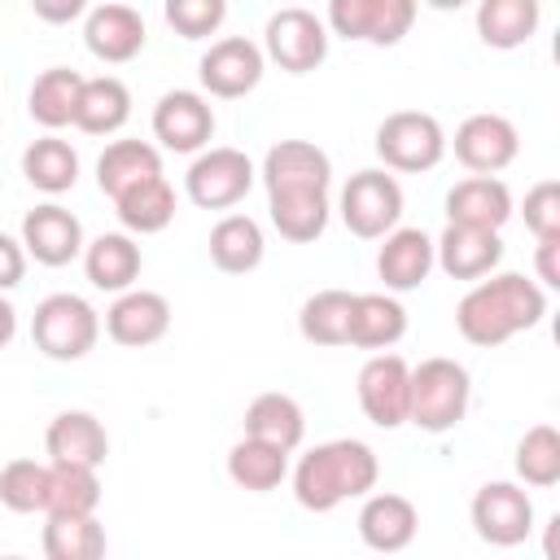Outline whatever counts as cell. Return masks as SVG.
I'll use <instances>...</instances> for the list:
<instances>
[{
    "mask_svg": "<svg viewBox=\"0 0 560 560\" xmlns=\"http://www.w3.org/2000/svg\"><path fill=\"white\" fill-rule=\"evenodd\" d=\"M547 315V293L542 284L525 280L521 271H490L481 280H472V289L459 298L455 306V328L468 346L494 350L503 341H512L516 332L534 328Z\"/></svg>",
    "mask_w": 560,
    "mask_h": 560,
    "instance_id": "cell-1",
    "label": "cell"
},
{
    "mask_svg": "<svg viewBox=\"0 0 560 560\" xmlns=\"http://www.w3.org/2000/svg\"><path fill=\"white\" fill-rule=\"evenodd\" d=\"M381 481V459L359 438H332L311 446L293 468V499L306 512H332L346 499H363Z\"/></svg>",
    "mask_w": 560,
    "mask_h": 560,
    "instance_id": "cell-2",
    "label": "cell"
},
{
    "mask_svg": "<svg viewBox=\"0 0 560 560\" xmlns=\"http://www.w3.org/2000/svg\"><path fill=\"white\" fill-rule=\"evenodd\" d=\"M472 402V376L455 359H420L411 368V398H407V424L424 433H451Z\"/></svg>",
    "mask_w": 560,
    "mask_h": 560,
    "instance_id": "cell-3",
    "label": "cell"
},
{
    "mask_svg": "<svg viewBox=\"0 0 560 560\" xmlns=\"http://www.w3.org/2000/svg\"><path fill=\"white\" fill-rule=\"evenodd\" d=\"M101 337V315L79 293H48L31 315V341L52 363H74L92 354Z\"/></svg>",
    "mask_w": 560,
    "mask_h": 560,
    "instance_id": "cell-4",
    "label": "cell"
},
{
    "mask_svg": "<svg viewBox=\"0 0 560 560\" xmlns=\"http://www.w3.org/2000/svg\"><path fill=\"white\" fill-rule=\"evenodd\" d=\"M372 144H376V158L385 162V171H402V175L433 171L446 158V131L424 109H394V114H385Z\"/></svg>",
    "mask_w": 560,
    "mask_h": 560,
    "instance_id": "cell-5",
    "label": "cell"
},
{
    "mask_svg": "<svg viewBox=\"0 0 560 560\" xmlns=\"http://www.w3.org/2000/svg\"><path fill=\"white\" fill-rule=\"evenodd\" d=\"M402 219V184L385 166L354 171L341 188V223L359 241H381Z\"/></svg>",
    "mask_w": 560,
    "mask_h": 560,
    "instance_id": "cell-6",
    "label": "cell"
},
{
    "mask_svg": "<svg viewBox=\"0 0 560 560\" xmlns=\"http://www.w3.org/2000/svg\"><path fill=\"white\" fill-rule=\"evenodd\" d=\"M254 175L258 171H254V162L241 149H232V144H214L210 149L206 144L192 158L188 175H184V192L201 210H228V206H236L254 188Z\"/></svg>",
    "mask_w": 560,
    "mask_h": 560,
    "instance_id": "cell-7",
    "label": "cell"
},
{
    "mask_svg": "<svg viewBox=\"0 0 560 560\" xmlns=\"http://www.w3.org/2000/svg\"><path fill=\"white\" fill-rule=\"evenodd\" d=\"M420 0H328V31L354 44L394 48L416 26Z\"/></svg>",
    "mask_w": 560,
    "mask_h": 560,
    "instance_id": "cell-8",
    "label": "cell"
},
{
    "mask_svg": "<svg viewBox=\"0 0 560 560\" xmlns=\"http://www.w3.org/2000/svg\"><path fill=\"white\" fill-rule=\"evenodd\" d=\"M262 57L284 74H311L328 57V26L311 9H280L262 26Z\"/></svg>",
    "mask_w": 560,
    "mask_h": 560,
    "instance_id": "cell-9",
    "label": "cell"
},
{
    "mask_svg": "<svg viewBox=\"0 0 560 560\" xmlns=\"http://www.w3.org/2000/svg\"><path fill=\"white\" fill-rule=\"evenodd\" d=\"M472 529L490 547H521L534 534V499L516 481H486L472 494Z\"/></svg>",
    "mask_w": 560,
    "mask_h": 560,
    "instance_id": "cell-10",
    "label": "cell"
},
{
    "mask_svg": "<svg viewBox=\"0 0 560 560\" xmlns=\"http://www.w3.org/2000/svg\"><path fill=\"white\" fill-rule=\"evenodd\" d=\"M262 70H267V57L254 39L245 35H223L214 39L206 52H201V88L219 101H236V96H249L258 83H262Z\"/></svg>",
    "mask_w": 560,
    "mask_h": 560,
    "instance_id": "cell-11",
    "label": "cell"
},
{
    "mask_svg": "<svg viewBox=\"0 0 560 560\" xmlns=\"http://www.w3.org/2000/svg\"><path fill=\"white\" fill-rule=\"evenodd\" d=\"M359 407L376 429L407 424V398H411V368L402 354H372L359 368Z\"/></svg>",
    "mask_w": 560,
    "mask_h": 560,
    "instance_id": "cell-12",
    "label": "cell"
},
{
    "mask_svg": "<svg viewBox=\"0 0 560 560\" xmlns=\"http://www.w3.org/2000/svg\"><path fill=\"white\" fill-rule=\"evenodd\" d=\"M451 144H455L459 166L472 171V175H499L521 153V136H516L512 118H503V114H468L455 127Z\"/></svg>",
    "mask_w": 560,
    "mask_h": 560,
    "instance_id": "cell-13",
    "label": "cell"
},
{
    "mask_svg": "<svg viewBox=\"0 0 560 560\" xmlns=\"http://www.w3.org/2000/svg\"><path fill=\"white\" fill-rule=\"evenodd\" d=\"M153 136L171 153H201L214 136V105L192 88L162 92L153 105Z\"/></svg>",
    "mask_w": 560,
    "mask_h": 560,
    "instance_id": "cell-14",
    "label": "cell"
},
{
    "mask_svg": "<svg viewBox=\"0 0 560 560\" xmlns=\"http://www.w3.org/2000/svg\"><path fill=\"white\" fill-rule=\"evenodd\" d=\"M262 184L267 197H284V192H328L332 184V162L319 144L311 140H276L262 158Z\"/></svg>",
    "mask_w": 560,
    "mask_h": 560,
    "instance_id": "cell-15",
    "label": "cell"
},
{
    "mask_svg": "<svg viewBox=\"0 0 560 560\" xmlns=\"http://www.w3.org/2000/svg\"><path fill=\"white\" fill-rule=\"evenodd\" d=\"M22 249L39 267L74 262L83 254V223H79V214H70L57 201H44V206L26 210V219H22Z\"/></svg>",
    "mask_w": 560,
    "mask_h": 560,
    "instance_id": "cell-16",
    "label": "cell"
},
{
    "mask_svg": "<svg viewBox=\"0 0 560 560\" xmlns=\"http://www.w3.org/2000/svg\"><path fill=\"white\" fill-rule=\"evenodd\" d=\"M144 39H149V31H144L140 9H131V4H122V0L96 4V9L88 13V22H83V44H88V52H92L96 61H105V66H122V61L140 57Z\"/></svg>",
    "mask_w": 560,
    "mask_h": 560,
    "instance_id": "cell-17",
    "label": "cell"
},
{
    "mask_svg": "<svg viewBox=\"0 0 560 560\" xmlns=\"http://www.w3.org/2000/svg\"><path fill=\"white\" fill-rule=\"evenodd\" d=\"M105 332H109V341H118L127 350L153 346L171 332V302L153 289H122L114 298V306L105 311Z\"/></svg>",
    "mask_w": 560,
    "mask_h": 560,
    "instance_id": "cell-18",
    "label": "cell"
},
{
    "mask_svg": "<svg viewBox=\"0 0 560 560\" xmlns=\"http://www.w3.org/2000/svg\"><path fill=\"white\" fill-rule=\"evenodd\" d=\"M503 241L490 228H468V223H446L442 236L433 241V267H442L451 280H481L499 267Z\"/></svg>",
    "mask_w": 560,
    "mask_h": 560,
    "instance_id": "cell-19",
    "label": "cell"
},
{
    "mask_svg": "<svg viewBox=\"0 0 560 560\" xmlns=\"http://www.w3.org/2000/svg\"><path fill=\"white\" fill-rule=\"evenodd\" d=\"M416 529H420V512L407 494H394V490H368L363 494V508H359L363 547L394 556V551L416 542Z\"/></svg>",
    "mask_w": 560,
    "mask_h": 560,
    "instance_id": "cell-20",
    "label": "cell"
},
{
    "mask_svg": "<svg viewBox=\"0 0 560 560\" xmlns=\"http://www.w3.org/2000/svg\"><path fill=\"white\" fill-rule=\"evenodd\" d=\"M376 249V276L389 293H411L433 271V236L420 228H389Z\"/></svg>",
    "mask_w": 560,
    "mask_h": 560,
    "instance_id": "cell-21",
    "label": "cell"
},
{
    "mask_svg": "<svg viewBox=\"0 0 560 560\" xmlns=\"http://www.w3.org/2000/svg\"><path fill=\"white\" fill-rule=\"evenodd\" d=\"M44 451H48V464L101 468L105 455H109V433L92 411H61V416L48 420Z\"/></svg>",
    "mask_w": 560,
    "mask_h": 560,
    "instance_id": "cell-22",
    "label": "cell"
},
{
    "mask_svg": "<svg viewBox=\"0 0 560 560\" xmlns=\"http://www.w3.org/2000/svg\"><path fill=\"white\" fill-rule=\"evenodd\" d=\"M512 219V188L499 175H468L446 192V223L499 232Z\"/></svg>",
    "mask_w": 560,
    "mask_h": 560,
    "instance_id": "cell-23",
    "label": "cell"
},
{
    "mask_svg": "<svg viewBox=\"0 0 560 560\" xmlns=\"http://www.w3.org/2000/svg\"><path fill=\"white\" fill-rule=\"evenodd\" d=\"M140 267H144V254L131 232H101L96 241L83 245V271L92 280V289H101V293L131 289Z\"/></svg>",
    "mask_w": 560,
    "mask_h": 560,
    "instance_id": "cell-24",
    "label": "cell"
},
{
    "mask_svg": "<svg viewBox=\"0 0 560 560\" xmlns=\"http://www.w3.org/2000/svg\"><path fill=\"white\" fill-rule=\"evenodd\" d=\"M542 26V0H477V35L486 48L512 52Z\"/></svg>",
    "mask_w": 560,
    "mask_h": 560,
    "instance_id": "cell-25",
    "label": "cell"
},
{
    "mask_svg": "<svg viewBox=\"0 0 560 560\" xmlns=\"http://www.w3.org/2000/svg\"><path fill=\"white\" fill-rule=\"evenodd\" d=\"M407 332V311L394 293H354L350 306V337L346 346L359 350H389Z\"/></svg>",
    "mask_w": 560,
    "mask_h": 560,
    "instance_id": "cell-26",
    "label": "cell"
},
{
    "mask_svg": "<svg viewBox=\"0 0 560 560\" xmlns=\"http://www.w3.org/2000/svg\"><path fill=\"white\" fill-rule=\"evenodd\" d=\"M245 433L249 438H262L280 451H298L302 438H306V416H302V402L293 394H280V389H267L258 394L249 407H245Z\"/></svg>",
    "mask_w": 560,
    "mask_h": 560,
    "instance_id": "cell-27",
    "label": "cell"
},
{
    "mask_svg": "<svg viewBox=\"0 0 560 560\" xmlns=\"http://www.w3.org/2000/svg\"><path fill=\"white\" fill-rule=\"evenodd\" d=\"M127 118H131V92H127L122 79H114V74L83 79L79 105H74V127L79 131H88V136H114Z\"/></svg>",
    "mask_w": 560,
    "mask_h": 560,
    "instance_id": "cell-28",
    "label": "cell"
},
{
    "mask_svg": "<svg viewBox=\"0 0 560 560\" xmlns=\"http://www.w3.org/2000/svg\"><path fill=\"white\" fill-rule=\"evenodd\" d=\"M267 254V241H262V228L258 219L249 214H223L214 228H210V262L228 276H245L262 262Z\"/></svg>",
    "mask_w": 560,
    "mask_h": 560,
    "instance_id": "cell-29",
    "label": "cell"
},
{
    "mask_svg": "<svg viewBox=\"0 0 560 560\" xmlns=\"http://www.w3.org/2000/svg\"><path fill=\"white\" fill-rule=\"evenodd\" d=\"M162 175V153L149 140H114L105 144V153L96 158V184L101 192L114 201L118 192H127L140 179Z\"/></svg>",
    "mask_w": 560,
    "mask_h": 560,
    "instance_id": "cell-30",
    "label": "cell"
},
{
    "mask_svg": "<svg viewBox=\"0 0 560 560\" xmlns=\"http://www.w3.org/2000/svg\"><path fill=\"white\" fill-rule=\"evenodd\" d=\"M114 210H118V223L131 236H153L175 219V188L166 184V175L140 179V184H131L127 192L114 197Z\"/></svg>",
    "mask_w": 560,
    "mask_h": 560,
    "instance_id": "cell-31",
    "label": "cell"
},
{
    "mask_svg": "<svg viewBox=\"0 0 560 560\" xmlns=\"http://www.w3.org/2000/svg\"><path fill=\"white\" fill-rule=\"evenodd\" d=\"M22 175H26L31 188H39V192H48V197L70 192L74 179H79V153L70 149V140H61L57 131H48V136H39V140L26 144V153H22Z\"/></svg>",
    "mask_w": 560,
    "mask_h": 560,
    "instance_id": "cell-32",
    "label": "cell"
},
{
    "mask_svg": "<svg viewBox=\"0 0 560 560\" xmlns=\"http://www.w3.org/2000/svg\"><path fill=\"white\" fill-rule=\"evenodd\" d=\"M228 477L249 490V494H267L276 490L284 477H289V451L262 442V438H241L232 451H228Z\"/></svg>",
    "mask_w": 560,
    "mask_h": 560,
    "instance_id": "cell-33",
    "label": "cell"
},
{
    "mask_svg": "<svg viewBox=\"0 0 560 560\" xmlns=\"http://www.w3.org/2000/svg\"><path fill=\"white\" fill-rule=\"evenodd\" d=\"M79 88H83V74L79 70H66V66H52L44 70L31 92H26V109L31 118L44 127V131H61L74 122V105H79Z\"/></svg>",
    "mask_w": 560,
    "mask_h": 560,
    "instance_id": "cell-34",
    "label": "cell"
},
{
    "mask_svg": "<svg viewBox=\"0 0 560 560\" xmlns=\"http://www.w3.org/2000/svg\"><path fill=\"white\" fill-rule=\"evenodd\" d=\"M105 525L96 521V512L88 516H61L48 512L44 525V556L48 560H101L105 556Z\"/></svg>",
    "mask_w": 560,
    "mask_h": 560,
    "instance_id": "cell-35",
    "label": "cell"
},
{
    "mask_svg": "<svg viewBox=\"0 0 560 560\" xmlns=\"http://www.w3.org/2000/svg\"><path fill=\"white\" fill-rule=\"evenodd\" d=\"M271 210V228L289 241V245H311L324 236L328 228V192H284V197H267Z\"/></svg>",
    "mask_w": 560,
    "mask_h": 560,
    "instance_id": "cell-36",
    "label": "cell"
},
{
    "mask_svg": "<svg viewBox=\"0 0 560 560\" xmlns=\"http://www.w3.org/2000/svg\"><path fill=\"white\" fill-rule=\"evenodd\" d=\"M350 306H354V293H346V289H319V293H311L302 302L298 332L311 346H346V337H350Z\"/></svg>",
    "mask_w": 560,
    "mask_h": 560,
    "instance_id": "cell-37",
    "label": "cell"
},
{
    "mask_svg": "<svg viewBox=\"0 0 560 560\" xmlns=\"http://www.w3.org/2000/svg\"><path fill=\"white\" fill-rule=\"evenodd\" d=\"M96 508H101V477H96V468H83V464H48V503H44V516L48 512L88 516Z\"/></svg>",
    "mask_w": 560,
    "mask_h": 560,
    "instance_id": "cell-38",
    "label": "cell"
},
{
    "mask_svg": "<svg viewBox=\"0 0 560 560\" xmlns=\"http://www.w3.org/2000/svg\"><path fill=\"white\" fill-rule=\"evenodd\" d=\"M516 477L534 490H551L560 481V433L556 424H534L516 442Z\"/></svg>",
    "mask_w": 560,
    "mask_h": 560,
    "instance_id": "cell-39",
    "label": "cell"
},
{
    "mask_svg": "<svg viewBox=\"0 0 560 560\" xmlns=\"http://www.w3.org/2000/svg\"><path fill=\"white\" fill-rule=\"evenodd\" d=\"M0 503L9 512H22V516L44 512V503H48V464H39V459H9L0 468Z\"/></svg>",
    "mask_w": 560,
    "mask_h": 560,
    "instance_id": "cell-40",
    "label": "cell"
},
{
    "mask_svg": "<svg viewBox=\"0 0 560 560\" xmlns=\"http://www.w3.org/2000/svg\"><path fill=\"white\" fill-rule=\"evenodd\" d=\"M166 26L184 39H210L223 18H228V0H162Z\"/></svg>",
    "mask_w": 560,
    "mask_h": 560,
    "instance_id": "cell-41",
    "label": "cell"
},
{
    "mask_svg": "<svg viewBox=\"0 0 560 560\" xmlns=\"http://www.w3.org/2000/svg\"><path fill=\"white\" fill-rule=\"evenodd\" d=\"M521 214H525V228H529L534 236H556V232H560V184H556V179L534 184V188L525 192Z\"/></svg>",
    "mask_w": 560,
    "mask_h": 560,
    "instance_id": "cell-42",
    "label": "cell"
},
{
    "mask_svg": "<svg viewBox=\"0 0 560 560\" xmlns=\"http://www.w3.org/2000/svg\"><path fill=\"white\" fill-rule=\"evenodd\" d=\"M22 276H26V249H22V241L0 232V293L18 289Z\"/></svg>",
    "mask_w": 560,
    "mask_h": 560,
    "instance_id": "cell-43",
    "label": "cell"
},
{
    "mask_svg": "<svg viewBox=\"0 0 560 560\" xmlns=\"http://www.w3.org/2000/svg\"><path fill=\"white\" fill-rule=\"evenodd\" d=\"M31 13L48 26H66V22L88 13V0H31Z\"/></svg>",
    "mask_w": 560,
    "mask_h": 560,
    "instance_id": "cell-44",
    "label": "cell"
},
{
    "mask_svg": "<svg viewBox=\"0 0 560 560\" xmlns=\"http://www.w3.org/2000/svg\"><path fill=\"white\" fill-rule=\"evenodd\" d=\"M538 280L547 289H560V232L556 236H538V254H534Z\"/></svg>",
    "mask_w": 560,
    "mask_h": 560,
    "instance_id": "cell-45",
    "label": "cell"
},
{
    "mask_svg": "<svg viewBox=\"0 0 560 560\" xmlns=\"http://www.w3.org/2000/svg\"><path fill=\"white\" fill-rule=\"evenodd\" d=\"M13 332H18V311H13V302L0 293V350L13 341Z\"/></svg>",
    "mask_w": 560,
    "mask_h": 560,
    "instance_id": "cell-46",
    "label": "cell"
},
{
    "mask_svg": "<svg viewBox=\"0 0 560 560\" xmlns=\"http://www.w3.org/2000/svg\"><path fill=\"white\" fill-rule=\"evenodd\" d=\"M429 9H438V13H455V9H464V4H472V0H424Z\"/></svg>",
    "mask_w": 560,
    "mask_h": 560,
    "instance_id": "cell-47",
    "label": "cell"
}]
</instances>
